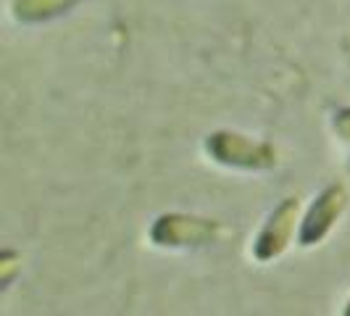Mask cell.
Segmentation results:
<instances>
[{
  "label": "cell",
  "instance_id": "6da1fadb",
  "mask_svg": "<svg viewBox=\"0 0 350 316\" xmlns=\"http://www.w3.org/2000/svg\"><path fill=\"white\" fill-rule=\"evenodd\" d=\"M203 156L221 169L245 172V174L271 172L280 163V150L271 142L245 135V132H237V129L208 132L203 137Z\"/></svg>",
  "mask_w": 350,
  "mask_h": 316
},
{
  "label": "cell",
  "instance_id": "7a4b0ae2",
  "mask_svg": "<svg viewBox=\"0 0 350 316\" xmlns=\"http://www.w3.org/2000/svg\"><path fill=\"white\" fill-rule=\"evenodd\" d=\"M221 232L224 227L219 219L185 211H163L148 227V243L158 250H198L213 246Z\"/></svg>",
  "mask_w": 350,
  "mask_h": 316
},
{
  "label": "cell",
  "instance_id": "3957f363",
  "mask_svg": "<svg viewBox=\"0 0 350 316\" xmlns=\"http://www.w3.org/2000/svg\"><path fill=\"white\" fill-rule=\"evenodd\" d=\"M303 206H300L298 195H287L282 198L274 209L266 213L263 224L250 240V256L253 261L266 266L282 259L293 243H298V227Z\"/></svg>",
  "mask_w": 350,
  "mask_h": 316
},
{
  "label": "cell",
  "instance_id": "277c9868",
  "mask_svg": "<svg viewBox=\"0 0 350 316\" xmlns=\"http://www.w3.org/2000/svg\"><path fill=\"white\" fill-rule=\"evenodd\" d=\"M348 187L342 182H329L327 187H321L314 195V200L303 209L298 227V246L306 250L321 246L334 232V227L340 224L342 213L348 209Z\"/></svg>",
  "mask_w": 350,
  "mask_h": 316
},
{
  "label": "cell",
  "instance_id": "5b68a950",
  "mask_svg": "<svg viewBox=\"0 0 350 316\" xmlns=\"http://www.w3.org/2000/svg\"><path fill=\"white\" fill-rule=\"evenodd\" d=\"M82 0H11L8 3V16L16 24H45L53 18L66 16L74 11Z\"/></svg>",
  "mask_w": 350,
  "mask_h": 316
},
{
  "label": "cell",
  "instance_id": "8992f818",
  "mask_svg": "<svg viewBox=\"0 0 350 316\" xmlns=\"http://www.w3.org/2000/svg\"><path fill=\"white\" fill-rule=\"evenodd\" d=\"M18 274H21V253L14 248H3L0 250V287L8 290Z\"/></svg>",
  "mask_w": 350,
  "mask_h": 316
},
{
  "label": "cell",
  "instance_id": "52a82bcc",
  "mask_svg": "<svg viewBox=\"0 0 350 316\" xmlns=\"http://www.w3.org/2000/svg\"><path fill=\"white\" fill-rule=\"evenodd\" d=\"M332 132L340 137V142H342V145H348V150H350V105H348V108L334 111ZM348 169H350V158H348Z\"/></svg>",
  "mask_w": 350,
  "mask_h": 316
},
{
  "label": "cell",
  "instance_id": "ba28073f",
  "mask_svg": "<svg viewBox=\"0 0 350 316\" xmlns=\"http://www.w3.org/2000/svg\"><path fill=\"white\" fill-rule=\"evenodd\" d=\"M342 316H350V298H348V303H345V308H342Z\"/></svg>",
  "mask_w": 350,
  "mask_h": 316
}]
</instances>
